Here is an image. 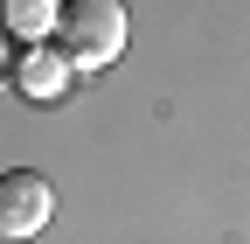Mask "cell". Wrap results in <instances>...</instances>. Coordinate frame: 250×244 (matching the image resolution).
I'll return each mask as SVG.
<instances>
[{"mask_svg": "<svg viewBox=\"0 0 250 244\" xmlns=\"http://www.w3.org/2000/svg\"><path fill=\"white\" fill-rule=\"evenodd\" d=\"M132 14L125 0H62L56 7V56L70 70H104L111 56H125Z\"/></svg>", "mask_w": 250, "mask_h": 244, "instance_id": "cell-1", "label": "cell"}, {"mask_svg": "<svg viewBox=\"0 0 250 244\" xmlns=\"http://www.w3.org/2000/svg\"><path fill=\"white\" fill-rule=\"evenodd\" d=\"M56 217V189L35 168H7L0 174V237H35Z\"/></svg>", "mask_w": 250, "mask_h": 244, "instance_id": "cell-2", "label": "cell"}, {"mask_svg": "<svg viewBox=\"0 0 250 244\" xmlns=\"http://www.w3.org/2000/svg\"><path fill=\"white\" fill-rule=\"evenodd\" d=\"M56 7H62V0H0V28L35 49L42 35H56Z\"/></svg>", "mask_w": 250, "mask_h": 244, "instance_id": "cell-3", "label": "cell"}, {"mask_svg": "<svg viewBox=\"0 0 250 244\" xmlns=\"http://www.w3.org/2000/svg\"><path fill=\"white\" fill-rule=\"evenodd\" d=\"M62 84H70V63H62L56 49H28L21 56V91L28 98H56Z\"/></svg>", "mask_w": 250, "mask_h": 244, "instance_id": "cell-4", "label": "cell"}]
</instances>
